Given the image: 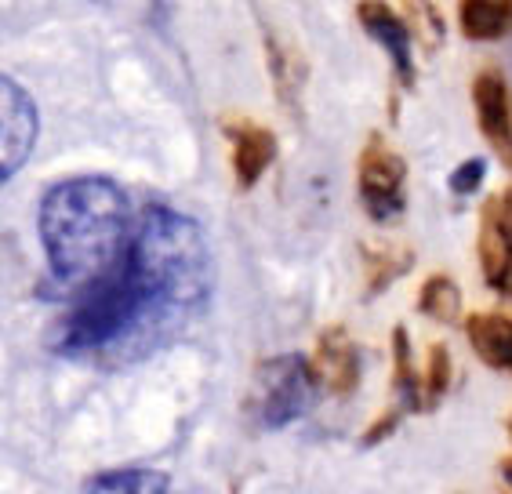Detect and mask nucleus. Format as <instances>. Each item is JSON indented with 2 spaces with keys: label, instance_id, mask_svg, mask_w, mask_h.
Here are the masks:
<instances>
[{
  "label": "nucleus",
  "instance_id": "f257e3e1",
  "mask_svg": "<svg viewBox=\"0 0 512 494\" xmlns=\"http://www.w3.org/2000/svg\"><path fill=\"white\" fill-rule=\"evenodd\" d=\"M215 258L204 229L168 204H149L117 266L84 287L51 346L62 356L146 353L207 306Z\"/></svg>",
  "mask_w": 512,
  "mask_h": 494
},
{
  "label": "nucleus",
  "instance_id": "f03ea898",
  "mask_svg": "<svg viewBox=\"0 0 512 494\" xmlns=\"http://www.w3.org/2000/svg\"><path fill=\"white\" fill-rule=\"evenodd\" d=\"M40 244L51 277L84 291L117 266L135 233L128 193L106 175H77L51 186L40 200Z\"/></svg>",
  "mask_w": 512,
  "mask_h": 494
},
{
  "label": "nucleus",
  "instance_id": "7ed1b4c3",
  "mask_svg": "<svg viewBox=\"0 0 512 494\" xmlns=\"http://www.w3.org/2000/svg\"><path fill=\"white\" fill-rule=\"evenodd\" d=\"M316 371L306 356L287 353L273 356L258 367L255 396H251V415L262 429H284L306 415L316 400Z\"/></svg>",
  "mask_w": 512,
  "mask_h": 494
},
{
  "label": "nucleus",
  "instance_id": "20e7f679",
  "mask_svg": "<svg viewBox=\"0 0 512 494\" xmlns=\"http://www.w3.org/2000/svg\"><path fill=\"white\" fill-rule=\"evenodd\" d=\"M360 200L375 222H393L407 208V164L382 135H371L360 153Z\"/></svg>",
  "mask_w": 512,
  "mask_h": 494
},
{
  "label": "nucleus",
  "instance_id": "39448f33",
  "mask_svg": "<svg viewBox=\"0 0 512 494\" xmlns=\"http://www.w3.org/2000/svg\"><path fill=\"white\" fill-rule=\"evenodd\" d=\"M40 135L37 102L15 77H0V182L26 168Z\"/></svg>",
  "mask_w": 512,
  "mask_h": 494
},
{
  "label": "nucleus",
  "instance_id": "423d86ee",
  "mask_svg": "<svg viewBox=\"0 0 512 494\" xmlns=\"http://www.w3.org/2000/svg\"><path fill=\"white\" fill-rule=\"evenodd\" d=\"M473 106L487 146L498 153V160H502L505 168H512V106L502 73L483 70L473 80Z\"/></svg>",
  "mask_w": 512,
  "mask_h": 494
},
{
  "label": "nucleus",
  "instance_id": "0eeeda50",
  "mask_svg": "<svg viewBox=\"0 0 512 494\" xmlns=\"http://www.w3.org/2000/svg\"><path fill=\"white\" fill-rule=\"evenodd\" d=\"M356 19H360L367 37L375 40V44H382V51L389 55V62H393L396 77L411 88L414 84V51H411L407 22L400 19L385 0H360V4H356Z\"/></svg>",
  "mask_w": 512,
  "mask_h": 494
},
{
  "label": "nucleus",
  "instance_id": "6e6552de",
  "mask_svg": "<svg viewBox=\"0 0 512 494\" xmlns=\"http://www.w3.org/2000/svg\"><path fill=\"white\" fill-rule=\"evenodd\" d=\"M226 135L233 142V175L240 189H251L266 175L276 157V135L251 120H226Z\"/></svg>",
  "mask_w": 512,
  "mask_h": 494
},
{
  "label": "nucleus",
  "instance_id": "1a4fd4ad",
  "mask_svg": "<svg viewBox=\"0 0 512 494\" xmlns=\"http://www.w3.org/2000/svg\"><path fill=\"white\" fill-rule=\"evenodd\" d=\"M480 266L491 287H509L512 280V229L505 222L502 200H487L480 215Z\"/></svg>",
  "mask_w": 512,
  "mask_h": 494
},
{
  "label": "nucleus",
  "instance_id": "9d476101",
  "mask_svg": "<svg viewBox=\"0 0 512 494\" xmlns=\"http://www.w3.org/2000/svg\"><path fill=\"white\" fill-rule=\"evenodd\" d=\"M313 371L335 393H353L356 389V382H360V356H356V346L349 342L342 327H327L324 335H320Z\"/></svg>",
  "mask_w": 512,
  "mask_h": 494
},
{
  "label": "nucleus",
  "instance_id": "9b49d317",
  "mask_svg": "<svg viewBox=\"0 0 512 494\" xmlns=\"http://www.w3.org/2000/svg\"><path fill=\"white\" fill-rule=\"evenodd\" d=\"M465 331H469V342H473V349L487 364L512 371V320L509 317H498V313H473V317L465 320Z\"/></svg>",
  "mask_w": 512,
  "mask_h": 494
},
{
  "label": "nucleus",
  "instance_id": "f8f14e48",
  "mask_svg": "<svg viewBox=\"0 0 512 494\" xmlns=\"http://www.w3.org/2000/svg\"><path fill=\"white\" fill-rule=\"evenodd\" d=\"M458 22L469 40H498L512 30V0H458Z\"/></svg>",
  "mask_w": 512,
  "mask_h": 494
},
{
  "label": "nucleus",
  "instance_id": "ddd939ff",
  "mask_svg": "<svg viewBox=\"0 0 512 494\" xmlns=\"http://www.w3.org/2000/svg\"><path fill=\"white\" fill-rule=\"evenodd\" d=\"M171 480L160 469H113L91 476L80 494H168Z\"/></svg>",
  "mask_w": 512,
  "mask_h": 494
},
{
  "label": "nucleus",
  "instance_id": "4468645a",
  "mask_svg": "<svg viewBox=\"0 0 512 494\" xmlns=\"http://www.w3.org/2000/svg\"><path fill=\"white\" fill-rule=\"evenodd\" d=\"M418 309L425 317L440 320V324H458L462 320V291L447 273H436L418 291Z\"/></svg>",
  "mask_w": 512,
  "mask_h": 494
},
{
  "label": "nucleus",
  "instance_id": "2eb2a0df",
  "mask_svg": "<svg viewBox=\"0 0 512 494\" xmlns=\"http://www.w3.org/2000/svg\"><path fill=\"white\" fill-rule=\"evenodd\" d=\"M364 262H367V295H378L385 287L393 284L400 273H407L414 262V255L407 247H367L364 251Z\"/></svg>",
  "mask_w": 512,
  "mask_h": 494
},
{
  "label": "nucleus",
  "instance_id": "dca6fc26",
  "mask_svg": "<svg viewBox=\"0 0 512 494\" xmlns=\"http://www.w3.org/2000/svg\"><path fill=\"white\" fill-rule=\"evenodd\" d=\"M393 386H396V396H400L407 407H418V378H414L411 342H407L404 327L393 331Z\"/></svg>",
  "mask_w": 512,
  "mask_h": 494
},
{
  "label": "nucleus",
  "instance_id": "f3484780",
  "mask_svg": "<svg viewBox=\"0 0 512 494\" xmlns=\"http://www.w3.org/2000/svg\"><path fill=\"white\" fill-rule=\"evenodd\" d=\"M451 386V353L447 346H433L429 349V375H425V393L429 400H440Z\"/></svg>",
  "mask_w": 512,
  "mask_h": 494
},
{
  "label": "nucleus",
  "instance_id": "a211bd4d",
  "mask_svg": "<svg viewBox=\"0 0 512 494\" xmlns=\"http://www.w3.org/2000/svg\"><path fill=\"white\" fill-rule=\"evenodd\" d=\"M483 175H487V164H483L480 157H473V160H465V164H458V168L451 171L447 186H451V193H458V197H469V193L480 189Z\"/></svg>",
  "mask_w": 512,
  "mask_h": 494
},
{
  "label": "nucleus",
  "instance_id": "6ab92c4d",
  "mask_svg": "<svg viewBox=\"0 0 512 494\" xmlns=\"http://www.w3.org/2000/svg\"><path fill=\"white\" fill-rule=\"evenodd\" d=\"M502 208H505V222H509V229H512V189L502 197Z\"/></svg>",
  "mask_w": 512,
  "mask_h": 494
}]
</instances>
